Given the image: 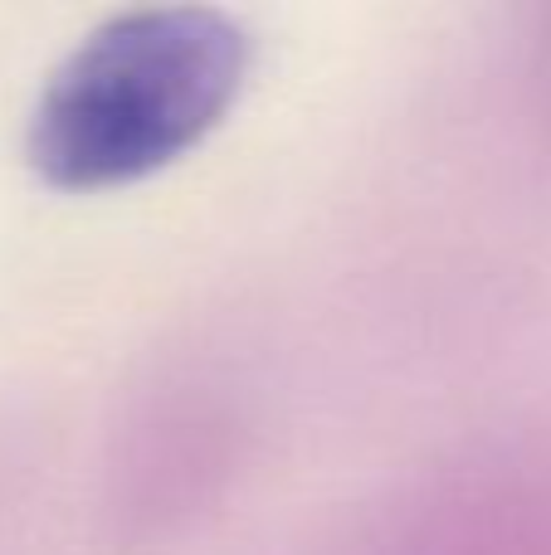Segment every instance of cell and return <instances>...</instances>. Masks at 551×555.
Segmentation results:
<instances>
[{"instance_id": "cell-1", "label": "cell", "mask_w": 551, "mask_h": 555, "mask_svg": "<svg viewBox=\"0 0 551 555\" xmlns=\"http://www.w3.org/2000/svg\"><path fill=\"white\" fill-rule=\"evenodd\" d=\"M249 74V39L205 5L132 10L84 39L49 78L29 162L59 191H107L191 152Z\"/></svg>"}]
</instances>
